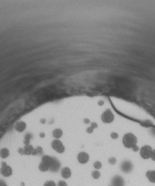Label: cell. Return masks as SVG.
<instances>
[{
    "label": "cell",
    "instance_id": "1",
    "mask_svg": "<svg viewBox=\"0 0 155 186\" xmlns=\"http://www.w3.org/2000/svg\"><path fill=\"white\" fill-rule=\"evenodd\" d=\"M123 145L125 146L126 149H132V148L137 146V137L133 134V133H126L123 138Z\"/></svg>",
    "mask_w": 155,
    "mask_h": 186
},
{
    "label": "cell",
    "instance_id": "2",
    "mask_svg": "<svg viewBox=\"0 0 155 186\" xmlns=\"http://www.w3.org/2000/svg\"><path fill=\"white\" fill-rule=\"evenodd\" d=\"M152 151H153V149L150 146L145 145L141 149H140V155L144 159H150L152 157Z\"/></svg>",
    "mask_w": 155,
    "mask_h": 186
},
{
    "label": "cell",
    "instance_id": "3",
    "mask_svg": "<svg viewBox=\"0 0 155 186\" xmlns=\"http://www.w3.org/2000/svg\"><path fill=\"white\" fill-rule=\"evenodd\" d=\"M0 174H2V176L5 178L10 177L13 174V169L5 162H2L0 168Z\"/></svg>",
    "mask_w": 155,
    "mask_h": 186
},
{
    "label": "cell",
    "instance_id": "4",
    "mask_svg": "<svg viewBox=\"0 0 155 186\" xmlns=\"http://www.w3.org/2000/svg\"><path fill=\"white\" fill-rule=\"evenodd\" d=\"M115 120V115L110 109H107L101 114V121L104 123H111Z\"/></svg>",
    "mask_w": 155,
    "mask_h": 186
},
{
    "label": "cell",
    "instance_id": "5",
    "mask_svg": "<svg viewBox=\"0 0 155 186\" xmlns=\"http://www.w3.org/2000/svg\"><path fill=\"white\" fill-rule=\"evenodd\" d=\"M51 146L54 151L59 153V154H62L65 151V147H64L61 141L59 139H55L52 141Z\"/></svg>",
    "mask_w": 155,
    "mask_h": 186
},
{
    "label": "cell",
    "instance_id": "6",
    "mask_svg": "<svg viewBox=\"0 0 155 186\" xmlns=\"http://www.w3.org/2000/svg\"><path fill=\"white\" fill-rule=\"evenodd\" d=\"M133 164L131 161L126 160L124 162H123L120 166V169L125 174H129L133 171Z\"/></svg>",
    "mask_w": 155,
    "mask_h": 186
},
{
    "label": "cell",
    "instance_id": "7",
    "mask_svg": "<svg viewBox=\"0 0 155 186\" xmlns=\"http://www.w3.org/2000/svg\"><path fill=\"white\" fill-rule=\"evenodd\" d=\"M112 186H125L124 179L120 175H115L113 176L111 181Z\"/></svg>",
    "mask_w": 155,
    "mask_h": 186
},
{
    "label": "cell",
    "instance_id": "8",
    "mask_svg": "<svg viewBox=\"0 0 155 186\" xmlns=\"http://www.w3.org/2000/svg\"><path fill=\"white\" fill-rule=\"evenodd\" d=\"M77 159L79 161V163L81 164H86L89 160V155L87 152L81 151L79 153L77 156Z\"/></svg>",
    "mask_w": 155,
    "mask_h": 186
},
{
    "label": "cell",
    "instance_id": "9",
    "mask_svg": "<svg viewBox=\"0 0 155 186\" xmlns=\"http://www.w3.org/2000/svg\"><path fill=\"white\" fill-rule=\"evenodd\" d=\"M61 163L59 160L55 158H53L51 163H50V166H49V171H51L52 172H57L60 169Z\"/></svg>",
    "mask_w": 155,
    "mask_h": 186
},
{
    "label": "cell",
    "instance_id": "10",
    "mask_svg": "<svg viewBox=\"0 0 155 186\" xmlns=\"http://www.w3.org/2000/svg\"><path fill=\"white\" fill-rule=\"evenodd\" d=\"M61 176L64 179H70L72 176V171L69 167H64L61 170Z\"/></svg>",
    "mask_w": 155,
    "mask_h": 186
},
{
    "label": "cell",
    "instance_id": "11",
    "mask_svg": "<svg viewBox=\"0 0 155 186\" xmlns=\"http://www.w3.org/2000/svg\"><path fill=\"white\" fill-rule=\"evenodd\" d=\"M33 147L31 145H25V146L23 149L20 148L18 149V153H20L21 154H32V153L33 151Z\"/></svg>",
    "mask_w": 155,
    "mask_h": 186
},
{
    "label": "cell",
    "instance_id": "12",
    "mask_svg": "<svg viewBox=\"0 0 155 186\" xmlns=\"http://www.w3.org/2000/svg\"><path fill=\"white\" fill-rule=\"evenodd\" d=\"M145 176L148 182L155 184V170H148L145 173Z\"/></svg>",
    "mask_w": 155,
    "mask_h": 186
},
{
    "label": "cell",
    "instance_id": "13",
    "mask_svg": "<svg viewBox=\"0 0 155 186\" xmlns=\"http://www.w3.org/2000/svg\"><path fill=\"white\" fill-rule=\"evenodd\" d=\"M26 127H27L26 123L24 122V121H19L16 124L15 129L18 132H23L26 129Z\"/></svg>",
    "mask_w": 155,
    "mask_h": 186
},
{
    "label": "cell",
    "instance_id": "14",
    "mask_svg": "<svg viewBox=\"0 0 155 186\" xmlns=\"http://www.w3.org/2000/svg\"><path fill=\"white\" fill-rule=\"evenodd\" d=\"M53 134V137L55 139H60L61 138L63 135V131H62L61 129H59V128H57V129H55L52 132Z\"/></svg>",
    "mask_w": 155,
    "mask_h": 186
},
{
    "label": "cell",
    "instance_id": "15",
    "mask_svg": "<svg viewBox=\"0 0 155 186\" xmlns=\"http://www.w3.org/2000/svg\"><path fill=\"white\" fill-rule=\"evenodd\" d=\"M10 156V151L7 148H2L0 149V157L2 159H6Z\"/></svg>",
    "mask_w": 155,
    "mask_h": 186
},
{
    "label": "cell",
    "instance_id": "16",
    "mask_svg": "<svg viewBox=\"0 0 155 186\" xmlns=\"http://www.w3.org/2000/svg\"><path fill=\"white\" fill-rule=\"evenodd\" d=\"M38 169H39V171H42V172H46V171H49V166L46 163H44L42 161L40 164H39V166H38Z\"/></svg>",
    "mask_w": 155,
    "mask_h": 186
},
{
    "label": "cell",
    "instance_id": "17",
    "mask_svg": "<svg viewBox=\"0 0 155 186\" xmlns=\"http://www.w3.org/2000/svg\"><path fill=\"white\" fill-rule=\"evenodd\" d=\"M91 176L94 179H98L100 177V172L98 170H95L92 172Z\"/></svg>",
    "mask_w": 155,
    "mask_h": 186
},
{
    "label": "cell",
    "instance_id": "18",
    "mask_svg": "<svg viewBox=\"0 0 155 186\" xmlns=\"http://www.w3.org/2000/svg\"><path fill=\"white\" fill-rule=\"evenodd\" d=\"M43 186H57V183H55L53 180H47L44 183Z\"/></svg>",
    "mask_w": 155,
    "mask_h": 186
},
{
    "label": "cell",
    "instance_id": "19",
    "mask_svg": "<svg viewBox=\"0 0 155 186\" xmlns=\"http://www.w3.org/2000/svg\"><path fill=\"white\" fill-rule=\"evenodd\" d=\"M93 167L95 170H100L102 168V163L100 161H96L94 163Z\"/></svg>",
    "mask_w": 155,
    "mask_h": 186
},
{
    "label": "cell",
    "instance_id": "20",
    "mask_svg": "<svg viewBox=\"0 0 155 186\" xmlns=\"http://www.w3.org/2000/svg\"><path fill=\"white\" fill-rule=\"evenodd\" d=\"M42 152V147H37L36 149H34L32 153L33 155H37L38 154H41Z\"/></svg>",
    "mask_w": 155,
    "mask_h": 186
},
{
    "label": "cell",
    "instance_id": "21",
    "mask_svg": "<svg viewBox=\"0 0 155 186\" xmlns=\"http://www.w3.org/2000/svg\"><path fill=\"white\" fill-rule=\"evenodd\" d=\"M108 162L110 165H115L116 163H117V159H116V158L115 157H111L109 158Z\"/></svg>",
    "mask_w": 155,
    "mask_h": 186
},
{
    "label": "cell",
    "instance_id": "22",
    "mask_svg": "<svg viewBox=\"0 0 155 186\" xmlns=\"http://www.w3.org/2000/svg\"><path fill=\"white\" fill-rule=\"evenodd\" d=\"M57 186H68V184L64 180H59L57 183Z\"/></svg>",
    "mask_w": 155,
    "mask_h": 186
},
{
    "label": "cell",
    "instance_id": "23",
    "mask_svg": "<svg viewBox=\"0 0 155 186\" xmlns=\"http://www.w3.org/2000/svg\"><path fill=\"white\" fill-rule=\"evenodd\" d=\"M118 137H119V135L117 132H112V134H111V138L114 140L117 139V138H118Z\"/></svg>",
    "mask_w": 155,
    "mask_h": 186
},
{
    "label": "cell",
    "instance_id": "24",
    "mask_svg": "<svg viewBox=\"0 0 155 186\" xmlns=\"http://www.w3.org/2000/svg\"><path fill=\"white\" fill-rule=\"evenodd\" d=\"M94 131V129L92 127H91V126H89V127H88L87 129V132L89 133V134H92V132H93Z\"/></svg>",
    "mask_w": 155,
    "mask_h": 186
},
{
    "label": "cell",
    "instance_id": "25",
    "mask_svg": "<svg viewBox=\"0 0 155 186\" xmlns=\"http://www.w3.org/2000/svg\"><path fill=\"white\" fill-rule=\"evenodd\" d=\"M151 159L155 162V149H153V151H152V157H151Z\"/></svg>",
    "mask_w": 155,
    "mask_h": 186
},
{
    "label": "cell",
    "instance_id": "26",
    "mask_svg": "<svg viewBox=\"0 0 155 186\" xmlns=\"http://www.w3.org/2000/svg\"><path fill=\"white\" fill-rule=\"evenodd\" d=\"M91 127H92L94 129H96L97 127H98V124L96 123H95V122H93V123H91Z\"/></svg>",
    "mask_w": 155,
    "mask_h": 186
},
{
    "label": "cell",
    "instance_id": "27",
    "mask_svg": "<svg viewBox=\"0 0 155 186\" xmlns=\"http://www.w3.org/2000/svg\"><path fill=\"white\" fill-rule=\"evenodd\" d=\"M132 151H140V149H139V147H138V146H137H137H135V147L132 148Z\"/></svg>",
    "mask_w": 155,
    "mask_h": 186
},
{
    "label": "cell",
    "instance_id": "28",
    "mask_svg": "<svg viewBox=\"0 0 155 186\" xmlns=\"http://www.w3.org/2000/svg\"><path fill=\"white\" fill-rule=\"evenodd\" d=\"M83 122H84V123H89L90 121L88 118H85V119L83 120Z\"/></svg>",
    "mask_w": 155,
    "mask_h": 186
},
{
    "label": "cell",
    "instance_id": "29",
    "mask_svg": "<svg viewBox=\"0 0 155 186\" xmlns=\"http://www.w3.org/2000/svg\"><path fill=\"white\" fill-rule=\"evenodd\" d=\"M41 123H44L45 119H41Z\"/></svg>",
    "mask_w": 155,
    "mask_h": 186
},
{
    "label": "cell",
    "instance_id": "30",
    "mask_svg": "<svg viewBox=\"0 0 155 186\" xmlns=\"http://www.w3.org/2000/svg\"><path fill=\"white\" fill-rule=\"evenodd\" d=\"M40 137H42V138H44V133H41Z\"/></svg>",
    "mask_w": 155,
    "mask_h": 186
},
{
    "label": "cell",
    "instance_id": "31",
    "mask_svg": "<svg viewBox=\"0 0 155 186\" xmlns=\"http://www.w3.org/2000/svg\"><path fill=\"white\" fill-rule=\"evenodd\" d=\"M103 101H99V102H98L99 105H103Z\"/></svg>",
    "mask_w": 155,
    "mask_h": 186
},
{
    "label": "cell",
    "instance_id": "32",
    "mask_svg": "<svg viewBox=\"0 0 155 186\" xmlns=\"http://www.w3.org/2000/svg\"><path fill=\"white\" fill-rule=\"evenodd\" d=\"M109 186H112V185H109Z\"/></svg>",
    "mask_w": 155,
    "mask_h": 186
}]
</instances>
